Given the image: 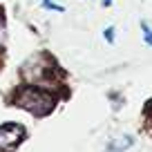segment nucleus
I'll list each match as a JSON object with an SVG mask.
<instances>
[{"label":"nucleus","mask_w":152,"mask_h":152,"mask_svg":"<svg viewBox=\"0 0 152 152\" xmlns=\"http://www.w3.org/2000/svg\"><path fill=\"white\" fill-rule=\"evenodd\" d=\"M16 101H18L20 107H25L27 112L36 114V116H43L54 107V99L49 94H45L43 90H38V87H25Z\"/></svg>","instance_id":"1"},{"label":"nucleus","mask_w":152,"mask_h":152,"mask_svg":"<svg viewBox=\"0 0 152 152\" xmlns=\"http://www.w3.org/2000/svg\"><path fill=\"white\" fill-rule=\"evenodd\" d=\"M25 137V130L16 123L0 125V152H11Z\"/></svg>","instance_id":"2"},{"label":"nucleus","mask_w":152,"mask_h":152,"mask_svg":"<svg viewBox=\"0 0 152 152\" xmlns=\"http://www.w3.org/2000/svg\"><path fill=\"white\" fill-rule=\"evenodd\" d=\"M132 143H134V141H132V137H123L121 141H116L112 148H110V152H123V150H128Z\"/></svg>","instance_id":"3"},{"label":"nucleus","mask_w":152,"mask_h":152,"mask_svg":"<svg viewBox=\"0 0 152 152\" xmlns=\"http://www.w3.org/2000/svg\"><path fill=\"white\" fill-rule=\"evenodd\" d=\"M141 29H143V40H145V43L152 47V27L145 23V20H143V23H141Z\"/></svg>","instance_id":"4"},{"label":"nucleus","mask_w":152,"mask_h":152,"mask_svg":"<svg viewBox=\"0 0 152 152\" xmlns=\"http://www.w3.org/2000/svg\"><path fill=\"white\" fill-rule=\"evenodd\" d=\"M43 7L45 9H54V11H65V7H61V5H56V2H54V0H43Z\"/></svg>","instance_id":"5"},{"label":"nucleus","mask_w":152,"mask_h":152,"mask_svg":"<svg viewBox=\"0 0 152 152\" xmlns=\"http://www.w3.org/2000/svg\"><path fill=\"white\" fill-rule=\"evenodd\" d=\"M5 36H7V31H5V18H2V14H0V47L5 45Z\"/></svg>","instance_id":"6"},{"label":"nucleus","mask_w":152,"mask_h":152,"mask_svg":"<svg viewBox=\"0 0 152 152\" xmlns=\"http://www.w3.org/2000/svg\"><path fill=\"white\" fill-rule=\"evenodd\" d=\"M103 36H105V40H107V43H114V27H107L103 31Z\"/></svg>","instance_id":"7"},{"label":"nucleus","mask_w":152,"mask_h":152,"mask_svg":"<svg viewBox=\"0 0 152 152\" xmlns=\"http://www.w3.org/2000/svg\"><path fill=\"white\" fill-rule=\"evenodd\" d=\"M112 5V0H103V7H110Z\"/></svg>","instance_id":"8"}]
</instances>
